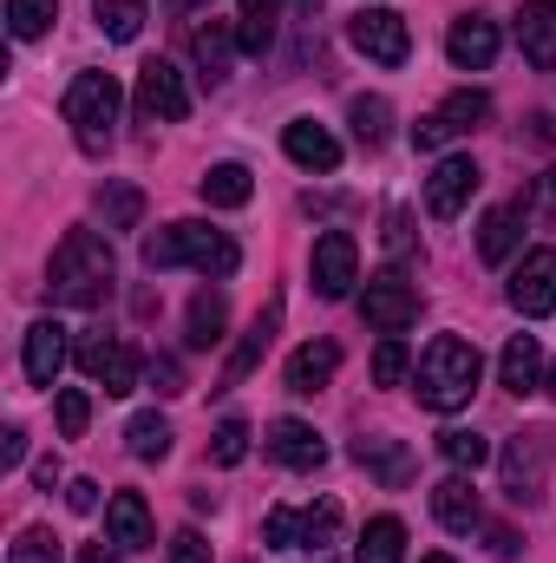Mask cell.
Returning <instances> with one entry per match:
<instances>
[{"mask_svg": "<svg viewBox=\"0 0 556 563\" xmlns=\"http://www.w3.org/2000/svg\"><path fill=\"white\" fill-rule=\"evenodd\" d=\"M485 184V170L471 164V157H438L432 164V177H425V210L438 217V223H452L465 203H471V190Z\"/></svg>", "mask_w": 556, "mask_h": 563, "instance_id": "7c38bea8", "label": "cell"}, {"mask_svg": "<svg viewBox=\"0 0 556 563\" xmlns=\"http://www.w3.org/2000/svg\"><path fill=\"white\" fill-rule=\"evenodd\" d=\"M263 544H276V551H301V511L276 505V511L263 518Z\"/></svg>", "mask_w": 556, "mask_h": 563, "instance_id": "ab89813d", "label": "cell"}, {"mask_svg": "<svg viewBox=\"0 0 556 563\" xmlns=\"http://www.w3.org/2000/svg\"><path fill=\"white\" fill-rule=\"evenodd\" d=\"M86 426H92V400H86L79 387H66V394H59V432H66V439H79Z\"/></svg>", "mask_w": 556, "mask_h": 563, "instance_id": "b9f144b4", "label": "cell"}, {"mask_svg": "<svg viewBox=\"0 0 556 563\" xmlns=\"http://www.w3.org/2000/svg\"><path fill=\"white\" fill-rule=\"evenodd\" d=\"M354 459H360L380 485H393V492L413 478V452H407L400 439H360V445H354Z\"/></svg>", "mask_w": 556, "mask_h": 563, "instance_id": "4316f807", "label": "cell"}, {"mask_svg": "<svg viewBox=\"0 0 556 563\" xmlns=\"http://www.w3.org/2000/svg\"><path fill=\"white\" fill-rule=\"evenodd\" d=\"M314 295L321 301H347L354 295V282H360V250H354V236L347 230H327V236H314Z\"/></svg>", "mask_w": 556, "mask_h": 563, "instance_id": "8fae6325", "label": "cell"}, {"mask_svg": "<svg viewBox=\"0 0 556 563\" xmlns=\"http://www.w3.org/2000/svg\"><path fill=\"white\" fill-rule=\"evenodd\" d=\"M347 40H354V53H367L374 66H400V59L413 53V33H407V20H400L393 7H360V13L347 20Z\"/></svg>", "mask_w": 556, "mask_h": 563, "instance_id": "ba28073f", "label": "cell"}, {"mask_svg": "<svg viewBox=\"0 0 556 563\" xmlns=\"http://www.w3.org/2000/svg\"><path fill=\"white\" fill-rule=\"evenodd\" d=\"M99 210H105V230H138L144 190L138 184H105V190H99Z\"/></svg>", "mask_w": 556, "mask_h": 563, "instance_id": "1f68e13d", "label": "cell"}, {"mask_svg": "<svg viewBox=\"0 0 556 563\" xmlns=\"http://www.w3.org/2000/svg\"><path fill=\"white\" fill-rule=\"evenodd\" d=\"M190 119V86L170 59H144L138 66V125H177Z\"/></svg>", "mask_w": 556, "mask_h": 563, "instance_id": "8992f818", "label": "cell"}, {"mask_svg": "<svg viewBox=\"0 0 556 563\" xmlns=\"http://www.w3.org/2000/svg\"><path fill=\"white\" fill-rule=\"evenodd\" d=\"M210 459H216V465H243V459H249V426L223 420L216 426V439H210Z\"/></svg>", "mask_w": 556, "mask_h": 563, "instance_id": "f35d334b", "label": "cell"}, {"mask_svg": "<svg viewBox=\"0 0 556 563\" xmlns=\"http://www.w3.org/2000/svg\"><path fill=\"white\" fill-rule=\"evenodd\" d=\"M432 518H438L445 531H478V525H485V505H478V485H471L465 472H452V478H438V485H432Z\"/></svg>", "mask_w": 556, "mask_h": 563, "instance_id": "2e32d148", "label": "cell"}, {"mask_svg": "<svg viewBox=\"0 0 556 563\" xmlns=\"http://www.w3.org/2000/svg\"><path fill=\"white\" fill-rule=\"evenodd\" d=\"M7 563H59L53 531H20V538H13V551H7Z\"/></svg>", "mask_w": 556, "mask_h": 563, "instance_id": "60d3db41", "label": "cell"}, {"mask_svg": "<svg viewBox=\"0 0 556 563\" xmlns=\"http://www.w3.org/2000/svg\"><path fill=\"white\" fill-rule=\"evenodd\" d=\"M112 282H119V256H112V243H105L99 230H66V236H59V250H53V263H46L53 301H66V308H99V301L112 295Z\"/></svg>", "mask_w": 556, "mask_h": 563, "instance_id": "6da1fadb", "label": "cell"}, {"mask_svg": "<svg viewBox=\"0 0 556 563\" xmlns=\"http://www.w3.org/2000/svg\"><path fill=\"white\" fill-rule=\"evenodd\" d=\"M73 563H112V551H105V544H79V558Z\"/></svg>", "mask_w": 556, "mask_h": 563, "instance_id": "681fc988", "label": "cell"}, {"mask_svg": "<svg viewBox=\"0 0 556 563\" xmlns=\"http://www.w3.org/2000/svg\"><path fill=\"white\" fill-rule=\"evenodd\" d=\"M197 190H203L210 210H243V203L256 197V177H249L243 164H210V170L197 177Z\"/></svg>", "mask_w": 556, "mask_h": 563, "instance_id": "d4e9b609", "label": "cell"}, {"mask_svg": "<svg viewBox=\"0 0 556 563\" xmlns=\"http://www.w3.org/2000/svg\"><path fill=\"white\" fill-rule=\"evenodd\" d=\"M551 432H544V426H531V432H518V439H511V445H504V459H498V465H504V498H511V505H537V498H544V478H551Z\"/></svg>", "mask_w": 556, "mask_h": 563, "instance_id": "5b68a950", "label": "cell"}, {"mask_svg": "<svg viewBox=\"0 0 556 563\" xmlns=\"http://www.w3.org/2000/svg\"><path fill=\"white\" fill-rule=\"evenodd\" d=\"M20 367H26L33 387H53L59 367H66V328H59V321H33V328H26V354H20Z\"/></svg>", "mask_w": 556, "mask_h": 563, "instance_id": "ffe728a7", "label": "cell"}, {"mask_svg": "<svg viewBox=\"0 0 556 563\" xmlns=\"http://www.w3.org/2000/svg\"><path fill=\"white\" fill-rule=\"evenodd\" d=\"M281 151H288L301 170H321V177L341 170V139H334L327 125H314V119H294V125L281 132Z\"/></svg>", "mask_w": 556, "mask_h": 563, "instance_id": "e0dca14e", "label": "cell"}, {"mask_svg": "<svg viewBox=\"0 0 556 563\" xmlns=\"http://www.w3.org/2000/svg\"><path fill=\"white\" fill-rule=\"evenodd\" d=\"M334 367H341V347L334 341H308V347H294L288 354V394H321L327 380H334Z\"/></svg>", "mask_w": 556, "mask_h": 563, "instance_id": "44dd1931", "label": "cell"}, {"mask_svg": "<svg viewBox=\"0 0 556 563\" xmlns=\"http://www.w3.org/2000/svg\"><path fill=\"white\" fill-rule=\"evenodd\" d=\"M407 367H413L407 341H400V334H380V347H374V380H380V387H400Z\"/></svg>", "mask_w": 556, "mask_h": 563, "instance_id": "74e56055", "label": "cell"}, {"mask_svg": "<svg viewBox=\"0 0 556 563\" xmlns=\"http://www.w3.org/2000/svg\"><path fill=\"white\" fill-rule=\"evenodd\" d=\"M518 243H524L518 210H485V223H478V256L498 269V263H511V256H518Z\"/></svg>", "mask_w": 556, "mask_h": 563, "instance_id": "83f0119b", "label": "cell"}, {"mask_svg": "<svg viewBox=\"0 0 556 563\" xmlns=\"http://www.w3.org/2000/svg\"><path fill=\"white\" fill-rule=\"evenodd\" d=\"M498 380H504V394H537L544 387V347H537V334H511V347L498 361Z\"/></svg>", "mask_w": 556, "mask_h": 563, "instance_id": "cb8c5ba5", "label": "cell"}, {"mask_svg": "<svg viewBox=\"0 0 556 563\" xmlns=\"http://www.w3.org/2000/svg\"><path fill=\"white\" fill-rule=\"evenodd\" d=\"M387 256H393V263L413 256V210H400V203L387 210Z\"/></svg>", "mask_w": 556, "mask_h": 563, "instance_id": "7bdbcfd3", "label": "cell"}, {"mask_svg": "<svg viewBox=\"0 0 556 563\" xmlns=\"http://www.w3.org/2000/svg\"><path fill=\"white\" fill-rule=\"evenodd\" d=\"M119 106H125V92H119L112 73H79L66 86V125H73V139H79L86 157H105L112 151V139H119Z\"/></svg>", "mask_w": 556, "mask_h": 563, "instance_id": "277c9868", "label": "cell"}, {"mask_svg": "<svg viewBox=\"0 0 556 563\" xmlns=\"http://www.w3.org/2000/svg\"><path fill=\"white\" fill-rule=\"evenodd\" d=\"M360 314H367V328H374V334H407V328L419 321V288L400 276V269H387V276L367 282Z\"/></svg>", "mask_w": 556, "mask_h": 563, "instance_id": "9c48e42d", "label": "cell"}, {"mask_svg": "<svg viewBox=\"0 0 556 563\" xmlns=\"http://www.w3.org/2000/svg\"><path fill=\"white\" fill-rule=\"evenodd\" d=\"M20 459H26V432H20V426H7V432H0V465L13 472Z\"/></svg>", "mask_w": 556, "mask_h": 563, "instance_id": "bcb514c9", "label": "cell"}, {"mask_svg": "<svg viewBox=\"0 0 556 563\" xmlns=\"http://www.w3.org/2000/svg\"><path fill=\"white\" fill-rule=\"evenodd\" d=\"M105 538L119 544V551H151L157 538H151V511H144L138 492H119L112 505H105Z\"/></svg>", "mask_w": 556, "mask_h": 563, "instance_id": "7402d4cb", "label": "cell"}, {"mask_svg": "<svg viewBox=\"0 0 556 563\" xmlns=\"http://www.w3.org/2000/svg\"><path fill=\"white\" fill-rule=\"evenodd\" d=\"M151 380H157V394H184V367H177V361H164V354L151 361Z\"/></svg>", "mask_w": 556, "mask_h": 563, "instance_id": "f6af8a7d", "label": "cell"}, {"mask_svg": "<svg viewBox=\"0 0 556 563\" xmlns=\"http://www.w3.org/2000/svg\"><path fill=\"white\" fill-rule=\"evenodd\" d=\"M518 46L537 73H556V0H524L518 13Z\"/></svg>", "mask_w": 556, "mask_h": 563, "instance_id": "d6986e66", "label": "cell"}, {"mask_svg": "<svg viewBox=\"0 0 556 563\" xmlns=\"http://www.w3.org/2000/svg\"><path fill=\"white\" fill-rule=\"evenodd\" d=\"M125 445H132V459H144V465H157V459L170 452V426L157 420V413H138V420L125 426Z\"/></svg>", "mask_w": 556, "mask_h": 563, "instance_id": "836d02e7", "label": "cell"}, {"mask_svg": "<svg viewBox=\"0 0 556 563\" xmlns=\"http://www.w3.org/2000/svg\"><path fill=\"white\" fill-rule=\"evenodd\" d=\"M223 328H230V301H223V288H203V295L190 301V314H184V341H190V347H216Z\"/></svg>", "mask_w": 556, "mask_h": 563, "instance_id": "484cf974", "label": "cell"}, {"mask_svg": "<svg viewBox=\"0 0 556 563\" xmlns=\"http://www.w3.org/2000/svg\"><path fill=\"white\" fill-rule=\"evenodd\" d=\"M236 46H243V40H236L223 20H210V26H197V33H190V59L203 66V79H210V86H223V79H230Z\"/></svg>", "mask_w": 556, "mask_h": 563, "instance_id": "603a6c76", "label": "cell"}, {"mask_svg": "<svg viewBox=\"0 0 556 563\" xmlns=\"http://www.w3.org/2000/svg\"><path fill=\"white\" fill-rule=\"evenodd\" d=\"M263 445L276 452L281 465H288V472H314V465L327 459V439H321V432H314L308 420H276Z\"/></svg>", "mask_w": 556, "mask_h": 563, "instance_id": "ac0fdd59", "label": "cell"}, {"mask_svg": "<svg viewBox=\"0 0 556 563\" xmlns=\"http://www.w3.org/2000/svg\"><path fill=\"white\" fill-rule=\"evenodd\" d=\"M354 563H407V525H400V518H374V525L360 531Z\"/></svg>", "mask_w": 556, "mask_h": 563, "instance_id": "f1b7e54d", "label": "cell"}, {"mask_svg": "<svg viewBox=\"0 0 556 563\" xmlns=\"http://www.w3.org/2000/svg\"><path fill=\"white\" fill-rule=\"evenodd\" d=\"M438 452H445L452 472H478V465L491 459V439L471 432V426H445V432H438Z\"/></svg>", "mask_w": 556, "mask_h": 563, "instance_id": "4dcf8cb0", "label": "cell"}, {"mask_svg": "<svg viewBox=\"0 0 556 563\" xmlns=\"http://www.w3.org/2000/svg\"><path fill=\"white\" fill-rule=\"evenodd\" d=\"M544 387H551V400H556V367H551V374H544Z\"/></svg>", "mask_w": 556, "mask_h": 563, "instance_id": "f5cc1de1", "label": "cell"}, {"mask_svg": "<svg viewBox=\"0 0 556 563\" xmlns=\"http://www.w3.org/2000/svg\"><path fill=\"white\" fill-rule=\"evenodd\" d=\"M347 119H354V139L360 144H387V132H393V106L387 99H354Z\"/></svg>", "mask_w": 556, "mask_h": 563, "instance_id": "8d00e7d4", "label": "cell"}, {"mask_svg": "<svg viewBox=\"0 0 556 563\" xmlns=\"http://www.w3.org/2000/svg\"><path fill=\"white\" fill-rule=\"evenodd\" d=\"M276 0H243V20H236V40H243V53H276Z\"/></svg>", "mask_w": 556, "mask_h": 563, "instance_id": "f546056e", "label": "cell"}, {"mask_svg": "<svg viewBox=\"0 0 556 563\" xmlns=\"http://www.w3.org/2000/svg\"><path fill=\"white\" fill-rule=\"evenodd\" d=\"M170 563H210V544H203L197 531H177V538H170Z\"/></svg>", "mask_w": 556, "mask_h": 563, "instance_id": "ee69618b", "label": "cell"}, {"mask_svg": "<svg viewBox=\"0 0 556 563\" xmlns=\"http://www.w3.org/2000/svg\"><path fill=\"white\" fill-rule=\"evenodd\" d=\"M92 13H99V26H105L112 40H138L144 20H151L144 0H92Z\"/></svg>", "mask_w": 556, "mask_h": 563, "instance_id": "d6a6232c", "label": "cell"}, {"mask_svg": "<svg viewBox=\"0 0 556 563\" xmlns=\"http://www.w3.org/2000/svg\"><path fill=\"white\" fill-rule=\"evenodd\" d=\"M485 119H491V99L465 86V92H452V99H445L438 112H425V119L413 125V151H445L452 139H465V132H478Z\"/></svg>", "mask_w": 556, "mask_h": 563, "instance_id": "52a82bcc", "label": "cell"}, {"mask_svg": "<svg viewBox=\"0 0 556 563\" xmlns=\"http://www.w3.org/2000/svg\"><path fill=\"white\" fill-rule=\"evenodd\" d=\"M53 20H59V0H7V26H13V40H40Z\"/></svg>", "mask_w": 556, "mask_h": 563, "instance_id": "d590c367", "label": "cell"}, {"mask_svg": "<svg viewBox=\"0 0 556 563\" xmlns=\"http://www.w3.org/2000/svg\"><path fill=\"white\" fill-rule=\"evenodd\" d=\"M79 367L86 380H99L105 394H138V347L132 341H112V334H86L79 341Z\"/></svg>", "mask_w": 556, "mask_h": 563, "instance_id": "30bf717a", "label": "cell"}, {"mask_svg": "<svg viewBox=\"0 0 556 563\" xmlns=\"http://www.w3.org/2000/svg\"><path fill=\"white\" fill-rule=\"evenodd\" d=\"M314 7H321V0H294V20H314Z\"/></svg>", "mask_w": 556, "mask_h": 563, "instance_id": "816d5d0a", "label": "cell"}, {"mask_svg": "<svg viewBox=\"0 0 556 563\" xmlns=\"http://www.w3.org/2000/svg\"><path fill=\"white\" fill-rule=\"evenodd\" d=\"M478 380H485V354H478L471 341H458V334H438V341L419 354V407H432V413L471 407Z\"/></svg>", "mask_w": 556, "mask_h": 563, "instance_id": "7a4b0ae2", "label": "cell"}, {"mask_svg": "<svg viewBox=\"0 0 556 563\" xmlns=\"http://www.w3.org/2000/svg\"><path fill=\"white\" fill-rule=\"evenodd\" d=\"M491 551H498V558H518V531H511V525H491Z\"/></svg>", "mask_w": 556, "mask_h": 563, "instance_id": "c3c4849f", "label": "cell"}, {"mask_svg": "<svg viewBox=\"0 0 556 563\" xmlns=\"http://www.w3.org/2000/svg\"><path fill=\"white\" fill-rule=\"evenodd\" d=\"M144 263L151 269H203V276H236L243 250L210 230V223H164L157 236H144Z\"/></svg>", "mask_w": 556, "mask_h": 563, "instance_id": "3957f363", "label": "cell"}, {"mask_svg": "<svg viewBox=\"0 0 556 563\" xmlns=\"http://www.w3.org/2000/svg\"><path fill=\"white\" fill-rule=\"evenodd\" d=\"M511 308H518L524 321H537V314L556 308V250H531V256L511 269Z\"/></svg>", "mask_w": 556, "mask_h": 563, "instance_id": "4fadbf2b", "label": "cell"}, {"mask_svg": "<svg viewBox=\"0 0 556 563\" xmlns=\"http://www.w3.org/2000/svg\"><path fill=\"white\" fill-rule=\"evenodd\" d=\"M276 334H281V301H269V308L243 328V341L230 347V361H223V387H243V380L263 367V354L276 347Z\"/></svg>", "mask_w": 556, "mask_h": 563, "instance_id": "9a60e30c", "label": "cell"}, {"mask_svg": "<svg viewBox=\"0 0 556 563\" xmlns=\"http://www.w3.org/2000/svg\"><path fill=\"white\" fill-rule=\"evenodd\" d=\"M197 7H210V0H164V13H197Z\"/></svg>", "mask_w": 556, "mask_h": 563, "instance_id": "f907efd6", "label": "cell"}, {"mask_svg": "<svg viewBox=\"0 0 556 563\" xmlns=\"http://www.w3.org/2000/svg\"><path fill=\"white\" fill-rule=\"evenodd\" d=\"M334 531H341V505H334V498H321V505H308V511H301V551H314V558H321V551L334 544Z\"/></svg>", "mask_w": 556, "mask_h": 563, "instance_id": "e575fe53", "label": "cell"}, {"mask_svg": "<svg viewBox=\"0 0 556 563\" xmlns=\"http://www.w3.org/2000/svg\"><path fill=\"white\" fill-rule=\"evenodd\" d=\"M445 59H452L458 73H485V66L498 59V20H491V13H458L452 33H445Z\"/></svg>", "mask_w": 556, "mask_h": 563, "instance_id": "5bb4252c", "label": "cell"}, {"mask_svg": "<svg viewBox=\"0 0 556 563\" xmlns=\"http://www.w3.org/2000/svg\"><path fill=\"white\" fill-rule=\"evenodd\" d=\"M425 563H452V558H425Z\"/></svg>", "mask_w": 556, "mask_h": 563, "instance_id": "db71d44e", "label": "cell"}, {"mask_svg": "<svg viewBox=\"0 0 556 563\" xmlns=\"http://www.w3.org/2000/svg\"><path fill=\"white\" fill-rule=\"evenodd\" d=\"M66 505H73V511H99V485H92V478H73V485H66Z\"/></svg>", "mask_w": 556, "mask_h": 563, "instance_id": "7dc6e473", "label": "cell"}]
</instances>
